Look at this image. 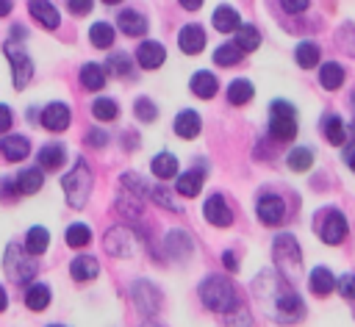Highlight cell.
<instances>
[{"mask_svg": "<svg viewBox=\"0 0 355 327\" xmlns=\"http://www.w3.org/2000/svg\"><path fill=\"white\" fill-rule=\"evenodd\" d=\"M344 161H347V164H349V169L355 172V144H349V147H347V152H344Z\"/></svg>", "mask_w": 355, "mask_h": 327, "instance_id": "obj_54", "label": "cell"}, {"mask_svg": "<svg viewBox=\"0 0 355 327\" xmlns=\"http://www.w3.org/2000/svg\"><path fill=\"white\" fill-rule=\"evenodd\" d=\"M14 191H19V188H17V180L3 177V180H0V197L6 200V197H8V194H14Z\"/></svg>", "mask_w": 355, "mask_h": 327, "instance_id": "obj_51", "label": "cell"}, {"mask_svg": "<svg viewBox=\"0 0 355 327\" xmlns=\"http://www.w3.org/2000/svg\"><path fill=\"white\" fill-rule=\"evenodd\" d=\"M130 299H133V305H136V310L141 316H155L161 310V291L144 277H139L130 285Z\"/></svg>", "mask_w": 355, "mask_h": 327, "instance_id": "obj_8", "label": "cell"}, {"mask_svg": "<svg viewBox=\"0 0 355 327\" xmlns=\"http://www.w3.org/2000/svg\"><path fill=\"white\" fill-rule=\"evenodd\" d=\"M67 6H69V11H72L75 17H83V14H89V11L94 8V3H92V0H69Z\"/></svg>", "mask_w": 355, "mask_h": 327, "instance_id": "obj_50", "label": "cell"}, {"mask_svg": "<svg viewBox=\"0 0 355 327\" xmlns=\"http://www.w3.org/2000/svg\"><path fill=\"white\" fill-rule=\"evenodd\" d=\"M202 213H205V222L214 227H230L233 224V211L227 208L222 194H211L202 205Z\"/></svg>", "mask_w": 355, "mask_h": 327, "instance_id": "obj_13", "label": "cell"}, {"mask_svg": "<svg viewBox=\"0 0 355 327\" xmlns=\"http://www.w3.org/2000/svg\"><path fill=\"white\" fill-rule=\"evenodd\" d=\"M116 25H119V30H122L125 36H144L147 28H150L147 17L139 14V11H133V8H122V11L116 14Z\"/></svg>", "mask_w": 355, "mask_h": 327, "instance_id": "obj_19", "label": "cell"}, {"mask_svg": "<svg viewBox=\"0 0 355 327\" xmlns=\"http://www.w3.org/2000/svg\"><path fill=\"white\" fill-rule=\"evenodd\" d=\"M47 244H50V233H47V227H42V224H33L28 233H25V249H28V255H44L47 252Z\"/></svg>", "mask_w": 355, "mask_h": 327, "instance_id": "obj_31", "label": "cell"}, {"mask_svg": "<svg viewBox=\"0 0 355 327\" xmlns=\"http://www.w3.org/2000/svg\"><path fill=\"white\" fill-rule=\"evenodd\" d=\"M116 208L133 222V219H139V213H141V202H139V197L136 194H130L128 188L125 191H119V197H116Z\"/></svg>", "mask_w": 355, "mask_h": 327, "instance_id": "obj_44", "label": "cell"}, {"mask_svg": "<svg viewBox=\"0 0 355 327\" xmlns=\"http://www.w3.org/2000/svg\"><path fill=\"white\" fill-rule=\"evenodd\" d=\"M6 55H8V67H11L14 86H17V89H25L28 80L33 78V58H31L22 47H14L11 42H6Z\"/></svg>", "mask_w": 355, "mask_h": 327, "instance_id": "obj_10", "label": "cell"}, {"mask_svg": "<svg viewBox=\"0 0 355 327\" xmlns=\"http://www.w3.org/2000/svg\"><path fill=\"white\" fill-rule=\"evenodd\" d=\"M97 272H100V263H97L94 255H78V258H72V263H69V274H72L78 283L94 280Z\"/></svg>", "mask_w": 355, "mask_h": 327, "instance_id": "obj_23", "label": "cell"}, {"mask_svg": "<svg viewBox=\"0 0 355 327\" xmlns=\"http://www.w3.org/2000/svg\"><path fill=\"white\" fill-rule=\"evenodd\" d=\"M130 69H133V64H130V55L128 53H111L105 58V75L122 78V75H130Z\"/></svg>", "mask_w": 355, "mask_h": 327, "instance_id": "obj_41", "label": "cell"}, {"mask_svg": "<svg viewBox=\"0 0 355 327\" xmlns=\"http://www.w3.org/2000/svg\"><path fill=\"white\" fill-rule=\"evenodd\" d=\"M308 285L316 297H327L333 288H336V277L327 266H313L311 269V277H308Z\"/></svg>", "mask_w": 355, "mask_h": 327, "instance_id": "obj_26", "label": "cell"}, {"mask_svg": "<svg viewBox=\"0 0 355 327\" xmlns=\"http://www.w3.org/2000/svg\"><path fill=\"white\" fill-rule=\"evenodd\" d=\"M180 6H183V8H186V11H197V8H200V6H202V3H200V0H183V3H180Z\"/></svg>", "mask_w": 355, "mask_h": 327, "instance_id": "obj_55", "label": "cell"}, {"mask_svg": "<svg viewBox=\"0 0 355 327\" xmlns=\"http://www.w3.org/2000/svg\"><path fill=\"white\" fill-rule=\"evenodd\" d=\"M319 58H322V50H319V44H316V42H300V44L294 47V61H297L302 69L316 67V64H319Z\"/></svg>", "mask_w": 355, "mask_h": 327, "instance_id": "obj_34", "label": "cell"}, {"mask_svg": "<svg viewBox=\"0 0 355 327\" xmlns=\"http://www.w3.org/2000/svg\"><path fill=\"white\" fill-rule=\"evenodd\" d=\"M200 130H202V119H200L197 111L183 108V111L175 116V133H178L180 139H197Z\"/></svg>", "mask_w": 355, "mask_h": 327, "instance_id": "obj_21", "label": "cell"}, {"mask_svg": "<svg viewBox=\"0 0 355 327\" xmlns=\"http://www.w3.org/2000/svg\"><path fill=\"white\" fill-rule=\"evenodd\" d=\"M6 14H11V3H3L0 0V17H6Z\"/></svg>", "mask_w": 355, "mask_h": 327, "instance_id": "obj_57", "label": "cell"}, {"mask_svg": "<svg viewBox=\"0 0 355 327\" xmlns=\"http://www.w3.org/2000/svg\"><path fill=\"white\" fill-rule=\"evenodd\" d=\"M150 169L158 180H169L178 175V158L172 152H158L153 161H150Z\"/></svg>", "mask_w": 355, "mask_h": 327, "instance_id": "obj_32", "label": "cell"}, {"mask_svg": "<svg viewBox=\"0 0 355 327\" xmlns=\"http://www.w3.org/2000/svg\"><path fill=\"white\" fill-rule=\"evenodd\" d=\"M241 53H252V50H258V44H261V30L255 28V25H241L239 30H236V42H233Z\"/></svg>", "mask_w": 355, "mask_h": 327, "instance_id": "obj_37", "label": "cell"}, {"mask_svg": "<svg viewBox=\"0 0 355 327\" xmlns=\"http://www.w3.org/2000/svg\"><path fill=\"white\" fill-rule=\"evenodd\" d=\"M64 241H67V247H72V249L86 247V244L92 241V227L83 224V222H72V224L67 227V233H64Z\"/></svg>", "mask_w": 355, "mask_h": 327, "instance_id": "obj_40", "label": "cell"}, {"mask_svg": "<svg viewBox=\"0 0 355 327\" xmlns=\"http://www.w3.org/2000/svg\"><path fill=\"white\" fill-rule=\"evenodd\" d=\"M92 116L100 119V122H114L119 116V105L114 97H97L92 103Z\"/></svg>", "mask_w": 355, "mask_h": 327, "instance_id": "obj_39", "label": "cell"}, {"mask_svg": "<svg viewBox=\"0 0 355 327\" xmlns=\"http://www.w3.org/2000/svg\"><path fill=\"white\" fill-rule=\"evenodd\" d=\"M69 119H72V114H69V108H67V103H47L44 108H42V114H39V122L47 127V130H53V133H61V130H67L69 127Z\"/></svg>", "mask_w": 355, "mask_h": 327, "instance_id": "obj_12", "label": "cell"}, {"mask_svg": "<svg viewBox=\"0 0 355 327\" xmlns=\"http://www.w3.org/2000/svg\"><path fill=\"white\" fill-rule=\"evenodd\" d=\"M80 83L89 91L103 89L105 86V67H100V64H83L80 67Z\"/></svg>", "mask_w": 355, "mask_h": 327, "instance_id": "obj_36", "label": "cell"}, {"mask_svg": "<svg viewBox=\"0 0 355 327\" xmlns=\"http://www.w3.org/2000/svg\"><path fill=\"white\" fill-rule=\"evenodd\" d=\"M150 200H153L155 205H161V208H169L172 213H183V205H180V202H175V200H172V194H169L164 186H153Z\"/></svg>", "mask_w": 355, "mask_h": 327, "instance_id": "obj_46", "label": "cell"}, {"mask_svg": "<svg viewBox=\"0 0 355 327\" xmlns=\"http://www.w3.org/2000/svg\"><path fill=\"white\" fill-rule=\"evenodd\" d=\"M322 130H324V139H327L330 144L347 147L349 133H347V125H344V119H341L338 114H327V116L322 119Z\"/></svg>", "mask_w": 355, "mask_h": 327, "instance_id": "obj_22", "label": "cell"}, {"mask_svg": "<svg viewBox=\"0 0 355 327\" xmlns=\"http://www.w3.org/2000/svg\"><path fill=\"white\" fill-rule=\"evenodd\" d=\"M50 299H53V294H50V285L47 283H31L28 288H25V305H28V310H44L47 305H50Z\"/></svg>", "mask_w": 355, "mask_h": 327, "instance_id": "obj_29", "label": "cell"}, {"mask_svg": "<svg viewBox=\"0 0 355 327\" xmlns=\"http://www.w3.org/2000/svg\"><path fill=\"white\" fill-rule=\"evenodd\" d=\"M214 28L219 33H233L241 28V14L233 8V6H219L214 11Z\"/></svg>", "mask_w": 355, "mask_h": 327, "instance_id": "obj_27", "label": "cell"}, {"mask_svg": "<svg viewBox=\"0 0 355 327\" xmlns=\"http://www.w3.org/2000/svg\"><path fill=\"white\" fill-rule=\"evenodd\" d=\"M178 47L186 55L202 53V47H205V28L202 25H194V22L191 25H183L180 33H178Z\"/></svg>", "mask_w": 355, "mask_h": 327, "instance_id": "obj_14", "label": "cell"}, {"mask_svg": "<svg viewBox=\"0 0 355 327\" xmlns=\"http://www.w3.org/2000/svg\"><path fill=\"white\" fill-rule=\"evenodd\" d=\"M336 285H338V291H341L344 299H355V274H341L336 280Z\"/></svg>", "mask_w": 355, "mask_h": 327, "instance_id": "obj_47", "label": "cell"}, {"mask_svg": "<svg viewBox=\"0 0 355 327\" xmlns=\"http://www.w3.org/2000/svg\"><path fill=\"white\" fill-rule=\"evenodd\" d=\"M11 125H14V114H11V108H8L6 103H0V133H6V136H8Z\"/></svg>", "mask_w": 355, "mask_h": 327, "instance_id": "obj_49", "label": "cell"}, {"mask_svg": "<svg viewBox=\"0 0 355 327\" xmlns=\"http://www.w3.org/2000/svg\"><path fill=\"white\" fill-rule=\"evenodd\" d=\"M197 294H200L202 305H205L208 310H214V313H233V310L239 308L236 288H233V283H230L227 277H222V274H208V277L200 283Z\"/></svg>", "mask_w": 355, "mask_h": 327, "instance_id": "obj_2", "label": "cell"}, {"mask_svg": "<svg viewBox=\"0 0 355 327\" xmlns=\"http://www.w3.org/2000/svg\"><path fill=\"white\" fill-rule=\"evenodd\" d=\"M133 114H136L139 122H155L158 108H155V103H153L150 97H136V103H133Z\"/></svg>", "mask_w": 355, "mask_h": 327, "instance_id": "obj_45", "label": "cell"}, {"mask_svg": "<svg viewBox=\"0 0 355 327\" xmlns=\"http://www.w3.org/2000/svg\"><path fill=\"white\" fill-rule=\"evenodd\" d=\"M269 133L275 141H291L297 136V108L288 100H272L269 105Z\"/></svg>", "mask_w": 355, "mask_h": 327, "instance_id": "obj_5", "label": "cell"}, {"mask_svg": "<svg viewBox=\"0 0 355 327\" xmlns=\"http://www.w3.org/2000/svg\"><path fill=\"white\" fill-rule=\"evenodd\" d=\"M280 8H283V11H291V14H300V11L308 8V3H305V0H300V3H288V0H283Z\"/></svg>", "mask_w": 355, "mask_h": 327, "instance_id": "obj_52", "label": "cell"}, {"mask_svg": "<svg viewBox=\"0 0 355 327\" xmlns=\"http://www.w3.org/2000/svg\"><path fill=\"white\" fill-rule=\"evenodd\" d=\"M6 305H8V297H6V288L0 285V313L6 310Z\"/></svg>", "mask_w": 355, "mask_h": 327, "instance_id": "obj_56", "label": "cell"}, {"mask_svg": "<svg viewBox=\"0 0 355 327\" xmlns=\"http://www.w3.org/2000/svg\"><path fill=\"white\" fill-rule=\"evenodd\" d=\"M0 155L6 161H11V164L25 161L31 155V141L25 136H19V133H8V136L0 139Z\"/></svg>", "mask_w": 355, "mask_h": 327, "instance_id": "obj_16", "label": "cell"}, {"mask_svg": "<svg viewBox=\"0 0 355 327\" xmlns=\"http://www.w3.org/2000/svg\"><path fill=\"white\" fill-rule=\"evenodd\" d=\"M122 186H125L130 194H136L139 200H141V197H150V191H153V186H150L139 172H125V175H122Z\"/></svg>", "mask_w": 355, "mask_h": 327, "instance_id": "obj_43", "label": "cell"}, {"mask_svg": "<svg viewBox=\"0 0 355 327\" xmlns=\"http://www.w3.org/2000/svg\"><path fill=\"white\" fill-rule=\"evenodd\" d=\"M47 327H67V324H47Z\"/></svg>", "mask_w": 355, "mask_h": 327, "instance_id": "obj_59", "label": "cell"}, {"mask_svg": "<svg viewBox=\"0 0 355 327\" xmlns=\"http://www.w3.org/2000/svg\"><path fill=\"white\" fill-rule=\"evenodd\" d=\"M255 294L263 299V302H272L275 305V319H280V321H297L300 316H302V299L294 294V288L288 285V283H283L280 277H272L269 272H263L261 277H258V283H255Z\"/></svg>", "mask_w": 355, "mask_h": 327, "instance_id": "obj_1", "label": "cell"}, {"mask_svg": "<svg viewBox=\"0 0 355 327\" xmlns=\"http://www.w3.org/2000/svg\"><path fill=\"white\" fill-rule=\"evenodd\" d=\"M139 327H161V324H158V321H150V319H147V321H141Z\"/></svg>", "mask_w": 355, "mask_h": 327, "instance_id": "obj_58", "label": "cell"}, {"mask_svg": "<svg viewBox=\"0 0 355 327\" xmlns=\"http://www.w3.org/2000/svg\"><path fill=\"white\" fill-rule=\"evenodd\" d=\"M202 180H205V172H202V169H189V172L178 175L175 191L183 194V197H197V194L202 191Z\"/></svg>", "mask_w": 355, "mask_h": 327, "instance_id": "obj_24", "label": "cell"}, {"mask_svg": "<svg viewBox=\"0 0 355 327\" xmlns=\"http://www.w3.org/2000/svg\"><path fill=\"white\" fill-rule=\"evenodd\" d=\"M241 50L233 44V42H225V44H219L216 50H214V61L219 64V67H233V64H239L241 61Z\"/></svg>", "mask_w": 355, "mask_h": 327, "instance_id": "obj_42", "label": "cell"}, {"mask_svg": "<svg viewBox=\"0 0 355 327\" xmlns=\"http://www.w3.org/2000/svg\"><path fill=\"white\" fill-rule=\"evenodd\" d=\"M86 144H92V147H105V144H108V133L100 130V127H92V130L86 133Z\"/></svg>", "mask_w": 355, "mask_h": 327, "instance_id": "obj_48", "label": "cell"}, {"mask_svg": "<svg viewBox=\"0 0 355 327\" xmlns=\"http://www.w3.org/2000/svg\"><path fill=\"white\" fill-rule=\"evenodd\" d=\"M319 83H322V89L336 91V89L344 83V67H341L338 61H324V64L319 67Z\"/></svg>", "mask_w": 355, "mask_h": 327, "instance_id": "obj_30", "label": "cell"}, {"mask_svg": "<svg viewBox=\"0 0 355 327\" xmlns=\"http://www.w3.org/2000/svg\"><path fill=\"white\" fill-rule=\"evenodd\" d=\"M347 230H349V224H347V219H344V213L338 208L319 211V216H316V236L324 244H330V247L341 244L347 238Z\"/></svg>", "mask_w": 355, "mask_h": 327, "instance_id": "obj_7", "label": "cell"}, {"mask_svg": "<svg viewBox=\"0 0 355 327\" xmlns=\"http://www.w3.org/2000/svg\"><path fill=\"white\" fill-rule=\"evenodd\" d=\"M61 188H64V197H67L69 208H83L86 205L89 191H92V169L86 164V158H75L72 169L61 177Z\"/></svg>", "mask_w": 355, "mask_h": 327, "instance_id": "obj_4", "label": "cell"}, {"mask_svg": "<svg viewBox=\"0 0 355 327\" xmlns=\"http://www.w3.org/2000/svg\"><path fill=\"white\" fill-rule=\"evenodd\" d=\"M3 266H6V274H8V280L11 283H31L33 277H36V260H33V255H28V249L25 247H19V244H8L6 247V258H3Z\"/></svg>", "mask_w": 355, "mask_h": 327, "instance_id": "obj_6", "label": "cell"}, {"mask_svg": "<svg viewBox=\"0 0 355 327\" xmlns=\"http://www.w3.org/2000/svg\"><path fill=\"white\" fill-rule=\"evenodd\" d=\"M136 61H139V67H144V69H158V67L166 61V50H164L161 42L144 39V42L136 47Z\"/></svg>", "mask_w": 355, "mask_h": 327, "instance_id": "obj_15", "label": "cell"}, {"mask_svg": "<svg viewBox=\"0 0 355 327\" xmlns=\"http://www.w3.org/2000/svg\"><path fill=\"white\" fill-rule=\"evenodd\" d=\"M28 11H31V17H33L42 28H47V30H55V28L61 25L58 8H55L53 3H47V0H33V3H28Z\"/></svg>", "mask_w": 355, "mask_h": 327, "instance_id": "obj_18", "label": "cell"}, {"mask_svg": "<svg viewBox=\"0 0 355 327\" xmlns=\"http://www.w3.org/2000/svg\"><path fill=\"white\" fill-rule=\"evenodd\" d=\"M222 260H225V266L230 269V272H239V260H236V255L227 249V252H222Z\"/></svg>", "mask_w": 355, "mask_h": 327, "instance_id": "obj_53", "label": "cell"}, {"mask_svg": "<svg viewBox=\"0 0 355 327\" xmlns=\"http://www.w3.org/2000/svg\"><path fill=\"white\" fill-rule=\"evenodd\" d=\"M272 258H275V266H277V272L283 274L286 283H294L300 277L302 252H300V244H297V238L291 233L275 236V241H272Z\"/></svg>", "mask_w": 355, "mask_h": 327, "instance_id": "obj_3", "label": "cell"}, {"mask_svg": "<svg viewBox=\"0 0 355 327\" xmlns=\"http://www.w3.org/2000/svg\"><path fill=\"white\" fill-rule=\"evenodd\" d=\"M114 39H116L114 25H108V22H103V19L89 28V42H92L97 50H108V47L114 44Z\"/></svg>", "mask_w": 355, "mask_h": 327, "instance_id": "obj_33", "label": "cell"}, {"mask_svg": "<svg viewBox=\"0 0 355 327\" xmlns=\"http://www.w3.org/2000/svg\"><path fill=\"white\" fill-rule=\"evenodd\" d=\"M103 247L114 258H133V252H136V233L130 227H122V224L111 227L105 233V238H103Z\"/></svg>", "mask_w": 355, "mask_h": 327, "instance_id": "obj_9", "label": "cell"}, {"mask_svg": "<svg viewBox=\"0 0 355 327\" xmlns=\"http://www.w3.org/2000/svg\"><path fill=\"white\" fill-rule=\"evenodd\" d=\"M164 247H166V252H169L172 258H186V255L194 249V244H191V238H189L186 230H169V233L164 236Z\"/></svg>", "mask_w": 355, "mask_h": 327, "instance_id": "obj_25", "label": "cell"}, {"mask_svg": "<svg viewBox=\"0 0 355 327\" xmlns=\"http://www.w3.org/2000/svg\"><path fill=\"white\" fill-rule=\"evenodd\" d=\"M189 89H191L194 97H200V100H211V97L219 91V78H216L211 69H200V72L191 75Z\"/></svg>", "mask_w": 355, "mask_h": 327, "instance_id": "obj_17", "label": "cell"}, {"mask_svg": "<svg viewBox=\"0 0 355 327\" xmlns=\"http://www.w3.org/2000/svg\"><path fill=\"white\" fill-rule=\"evenodd\" d=\"M42 186H44V172H42L39 166H25V169H19V175H17V188H19V194H36Z\"/></svg>", "mask_w": 355, "mask_h": 327, "instance_id": "obj_28", "label": "cell"}, {"mask_svg": "<svg viewBox=\"0 0 355 327\" xmlns=\"http://www.w3.org/2000/svg\"><path fill=\"white\" fill-rule=\"evenodd\" d=\"M64 158H67V147H64L61 141H47V144H42V150L36 152V166H39L42 172H44V169H61Z\"/></svg>", "mask_w": 355, "mask_h": 327, "instance_id": "obj_20", "label": "cell"}, {"mask_svg": "<svg viewBox=\"0 0 355 327\" xmlns=\"http://www.w3.org/2000/svg\"><path fill=\"white\" fill-rule=\"evenodd\" d=\"M286 164H288L291 172H308V169L313 166V150L300 144V147H294V150L286 155Z\"/></svg>", "mask_w": 355, "mask_h": 327, "instance_id": "obj_38", "label": "cell"}, {"mask_svg": "<svg viewBox=\"0 0 355 327\" xmlns=\"http://www.w3.org/2000/svg\"><path fill=\"white\" fill-rule=\"evenodd\" d=\"M255 213H258V219L263 224L275 227V224H280L286 219V200L280 194H261L258 202H255Z\"/></svg>", "mask_w": 355, "mask_h": 327, "instance_id": "obj_11", "label": "cell"}, {"mask_svg": "<svg viewBox=\"0 0 355 327\" xmlns=\"http://www.w3.org/2000/svg\"><path fill=\"white\" fill-rule=\"evenodd\" d=\"M252 94H255V89H252V83L247 78H236V80L227 83V103H233V105L250 103Z\"/></svg>", "mask_w": 355, "mask_h": 327, "instance_id": "obj_35", "label": "cell"}]
</instances>
